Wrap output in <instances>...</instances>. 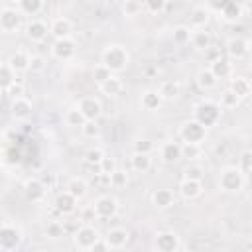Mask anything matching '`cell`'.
<instances>
[{
  "instance_id": "cell-51",
  "label": "cell",
  "mask_w": 252,
  "mask_h": 252,
  "mask_svg": "<svg viewBox=\"0 0 252 252\" xmlns=\"http://www.w3.org/2000/svg\"><path fill=\"white\" fill-rule=\"evenodd\" d=\"M47 61L41 57V55H32V63H30V71L32 73H41L45 69Z\"/></svg>"
},
{
  "instance_id": "cell-32",
  "label": "cell",
  "mask_w": 252,
  "mask_h": 252,
  "mask_svg": "<svg viewBox=\"0 0 252 252\" xmlns=\"http://www.w3.org/2000/svg\"><path fill=\"white\" fill-rule=\"evenodd\" d=\"M130 167L136 173H148L152 167V158L150 154H132L130 158Z\"/></svg>"
},
{
  "instance_id": "cell-43",
  "label": "cell",
  "mask_w": 252,
  "mask_h": 252,
  "mask_svg": "<svg viewBox=\"0 0 252 252\" xmlns=\"http://www.w3.org/2000/svg\"><path fill=\"white\" fill-rule=\"evenodd\" d=\"M112 77V73L102 65V63H98V65H94L93 67V79H94V83L96 85H102L106 79H110Z\"/></svg>"
},
{
  "instance_id": "cell-33",
  "label": "cell",
  "mask_w": 252,
  "mask_h": 252,
  "mask_svg": "<svg viewBox=\"0 0 252 252\" xmlns=\"http://www.w3.org/2000/svg\"><path fill=\"white\" fill-rule=\"evenodd\" d=\"M16 81H18V73L4 61V63L0 65V87H2V93H6Z\"/></svg>"
},
{
  "instance_id": "cell-7",
  "label": "cell",
  "mask_w": 252,
  "mask_h": 252,
  "mask_svg": "<svg viewBox=\"0 0 252 252\" xmlns=\"http://www.w3.org/2000/svg\"><path fill=\"white\" fill-rule=\"evenodd\" d=\"M22 242V230L20 226L12 224V222H4L0 228V246L4 252H12L20 246Z\"/></svg>"
},
{
  "instance_id": "cell-12",
  "label": "cell",
  "mask_w": 252,
  "mask_h": 252,
  "mask_svg": "<svg viewBox=\"0 0 252 252\" xmlns=\"http://www.w3.org/2000/svg\"><path fill=\"white\" fill-rule=\"evenodd\" d=\"M24 33H26V37H28L30 41H33V43H41L47 35H51V33H49V24H45L43 20H37V18H32V20L26 22Z\"/></svg>"
},
{
  "instance_id": "cell-18",
  "label": "cell",
  "mask_w": 252,
  "mask_h": 252,
  "mask_svg": "<svg viewBox=\"0 0 252 252\" xmlns=\"http://www.w3.org/2000/svg\"><path fill=\"white\" fill-rule=\"evenodd\" d=\"M33 112V104L30 98L26 96H18V98H12L10 102V114L16 118V120H28Z\"/></svg>"
},
{
  "instance_id": "cell-54",
  "label": "cell",
  "mask_w": 252,
  "mask_h": 252,
  "mask_svg": "<svg viewBox=\"0 0 252 252\" xmlns=\"http://www.w3.org/2000/svg\"><path fill=\"white\" fill-rule=\"evenodd\" d=\"M33 252H43V250H33Z\"/></svg>"
},
{
  "instance_id": "cell-4",
  "label": "cell",
  "mask_w": 252,
  "mask_h": 252,
  "mask_svg": "<svg viewBox=\"0 0 252 252\" xmlns=\"http://www.w3.org/2000/svg\"><path fill=\"white\" fill-rule=\"evenodd\" d=\"M179 138L183 144H199L201 146L207 138V128L203 124H199L195 118H189L179 126Z\"/></svg>"
},
{
  "instance_id": "cell-19",
  "label": "cell",
  "mask_w": 252,
  "mask_h": 252,
  "mask_svg": "<svg viewBox=\"0 0 252 252\" xmlns=\"http://www.w3.org/2000/svg\"><path fill=\"white\" fill-rule=\"evenodd\" d=\"M203 195V181H193V179H183L179 183V197L183 201H195Z\"/></svg>"
},
{
  "instance_id": "cell-31",
  "label": "cell",
  "mask_w": 252,
  "mask_h": 252,
  "mask_svg": "<svg viewBox=\"0 0 252 252\" xmlns=\"http://www.w3.org/2000/svg\"><path fill=\"white\" fill-rule=\"evenodd\" d=\"M122 89H124V83H122V79H120L118 75H112V77L106 79L102 85H98V91H100L102 94H106V96H116V94L122 93Z\"/></svg>"
},
{
  "instance_id": "cell-39",
  "label": "cell",
  "mask_w": 252,
  "mask_h": 252,
  "mask_svg": "<svg viewBox=\"0 0 252 252\" xmlns=\"http://www.w3.org/2000/svg\"><path fill=\"white\" fill-rule=\"evenodd\" d=\"M43 234H45V238H49V240H59L61 236H65V226H63V222H59V220H51V222H47Z\"/></svg>"
},
{
  "instance_id": "cell-34",
  "label": "cell",
  "mask_w": 252,
  "mask_h": 252,
  "mask_svg": "<svg viewBox=\"0 0 252 252\" xmlns=\"http://www.w3.org/2000/svg\"><path fill=\"white\" fill-rule=\"evenodd\" d=\"M217 77L211 73V69L209 67H205V69H201L199 73H197V85H199V89L201 91H213L215 87H217Z\"/></svg>"
},
{
  "instance_id": "cell-17",
  "label": "cell",
  "mask_w": 252,
  "mask_h": 252,
  "mask_svg": "<svg viewBox=\"0 0 252 252\" xmlns=\"http://www.w3.org/2000/svg\"><path fill=\"white\" fill-rule=\"evenodd\" d=\"M49 33L55 37V39H67L71 37L73 33V22L65 16H57L49 22Z\"/></svg>"
},
{
  "instance_id": "cell-28",
  "label": "cell",
  "mask_w": 252,
  "mask_h": 252,
  "mask_svg": "<svg viewBox=\"0 0 252 252\" xmlns=\"http://www.w3.org/2000/svg\"><path fill=\"white\" fill-rule=\"evenodd\" d=\"M189 43H191L193 49H197V51H207V49L211 47V43H213V37H211V33H209L207 30H193Z\"/></svg>"
},
{
  "instance_id": "cell-10",
  "label": "cell",
  "mask_w": 252,
  "mask_h": 252,
  "mask_svg": "<svg viewBox=\"0 0 252 252\" xmlns=\"http://www.w3.org/2000/svg\"><path fill=\"white\" fill-rule=\"evenodd\" d=\"M93 209H94L96 219H100V220L112 219V217L118 213V199L112 197V195H100V197L94 199Z\"/></svg>"
},
{
  "instance_id": "cell-44",
  "label": "cell",
  "mask_w": 252,
  "mask_h": 252,
  "mask_svg": "<svg viewBox=\"0 0 252 252\" xmlns=\"http://www.w3.org/2000/svg\"><path fill=\"white\" fill-rule=\"evenodd\" d=\"M116 159L112 156H104L102 161L98 163V173H104V175H112L116 171Z\"/></svg>"
},
{
  "instance_id": "cell-13",
  "label": "cell",
  "mask_w": 252,
  "mask_h": 252,
  "mask_svg": "<svg viewBox=\"0 0 252 252\" xmlns=\"http://www.w3.org/2000/svg\"><path fill=\"white\" fill-rule=\"evenodd\" d=\"M47 185L39 179V177H30L26 183H24V195L30 203H41L45 197H47Z\"/></svg>"
},
{
  "instance_id": "cell-1",
  "label": "cell",
  "mask_w": 252,
  "mask_h": 252,
  "mask_svg": "<svg viewBox=\"0 0 252 252\" xmlns=\"http://www.w3.org/2000/svg\"><path fill=\"white\" fill-rule=\"evenodd\" d=\"M100 63L112 73H122L130 65V51L120 43H108L100 53Z\"/></svg>"
},
{
  "instance_id": "cell-2",
  "label": "cell",
  "mask_w": 252,
  "mask_h": 252,
  "mask_svg": "<svg viewBox=\"0 0 252 252\" xmlns=\"http://www.w3.org/2000/svg\"><path fill=\"white\" fill-rule=\"evenodd\" d=\"M220 114H222L220 104L215 102V100H209V98L197 102L195 108H193V118H195L199 124H203L205 128L215 126V124L220 120Z\"/></svg>"
},
{
  "instance_id": "cell-48",
  "label": "cell",
  "mask_w": 252,
  "mask_h": 252,
  "mask_svg": "<svg viewBox=\"0 0 252 252\" xmlns=\"http://www.w3.org/2000/svg\"><path fill=\"white\" fill-rule=\"evenodd\" d=\"M81 134H83L85 138H96V136L100 134V128H98V124H96L94 120H87L85 126L81 128Z\"/></svg>"
},
{
  "instance_id": "cell-27",
  "label": "cell",
  "mask_w": 252,
  "mask_h": 252,
  "mask_svg": "<svg viewBox=\"0 0 252 252\" xmlns=\"http://www.w3.org/2000/svg\"><path fill=\"white\" fill-rule=\"evenodd\" d=\"M228 89H230L240 100L252 94V83H250L246 77H236V75H234V77L230 79V87H228Z\"/></svg>"
},
{
  "instance_id": "cell-8",
  "label": "cell",
  "mask_w": 252,
  "mask_h": 252,
  "mask_svg": "<svg viewBox=\"0 0 252 252\" xmlns=\"http://www.w3.org/2000/svg\"><path fill=\"white\" fill-rule=\"evenodd\" d=\"M179 246H181V240L175 230H159L154 236V248L158 252H177Z\"/></svg>"
},
{
  "instance_id": "cell-6",
  "label": "cell",
  "mask_w": 252,
  "mask_h": 252,
  "mask_svg": "<svg viewBox=\"0 0 252 252\" xmlns=\"http://www.w3.org/2000/svg\"><path fill=\"white\" fill-rule=\"evenodd\" d=\"M22 28V14L16 6H2L0 8V30L4 33H16Z\"/></svg>"
},
{
  "instance_id": "cell-25",
  "label": "cell",
  "mask_w": 252,
  "mask_h": 252,
  "mask_svg": "<svg viewBox=\"0 0 252 252\" xmlns=\"http://www.w3.org/2000/svg\"><path fill=\"white\" fill-rule=\"evenodd\" d=\"M152 205H154L156 209H169V207H173V205H175V195H173V191L167 189V187L156 189V191L152 193Z\"/></svg>"
},
{
  "instance_id": "cell-49",
  "label": "cell",
  "mask_w": 252,
  "mask_h": 252,
  "mask_svg": "<svg viewBox=\"0 0 252 252\" xmlns=\"http://www.w3.org/2000/svg\"><path fill=\"white\" fill-rule=\"evenodd\" d=\"M183 173H185L183 179H193V181H203V177H205V171H203V167H199V165H191V167H187Z\"/></svg>"
},
{
  "instance_id": "cell-35",
  "label": "cell",
  "mask_w": 252,
  "mask_h": 252,
  "mask_svg": "<svg viewBox=\"0 0 252 252\" xmlns=\"http://www.w3.org/2000/svg\"><path fill=\"white\" fill-rule=\"evenodd\" d=\"M158 91H159V94H161L163 100H173V98L179 96L181 85H179L177 81H161V85H159Z\"/></svg>"
},
{
  "instance_id": "cell-37",
  "label": "cell",
  "mask_w": 252,
  "mask_h": 252,
  "mask_svg": "<svg viewBox=\"0 0 252 252\" xmlns=\"http://www.w3.org/2000/svg\"><path fill=\"white\" fill-rule=\"evenodd\" d=\"M120 10H122V14L126 18H136L142 12H146L144 10V2H138V0H126V2H122L120 4Z\"/></svg>"
},
{
  "instance_id": "cell-9",
  "label": "cell",
  "mask_w": 252,
  "mask_h": 252,
  "mask_svg": "<svg viewBox=\"0 0 252 252\" xmlns=\"http://www.w3.org/2000/svg\"><path fill=\"white\" fill-rule=\"evenodd\" d=\"M207 8H209V10H219L220 18L226 20V22H236V20L242 16V12H244L242 4H240V2H234V0L211 2V4H207Z\"/></svg>"
},
{
  "instance_id": "cell-46",
  "label": "cell",
  "mask_w": 252,
  "mask_h": 252,
  "mask_svg": "<svg viewBox=\"0 0 252 252\" xmlns=\"http://www.w3.org/2000/svg\"><path fill=\"white\" fill-rule=\"evenodd\" d=\"M169 4L163 2V0H146L144 2V10L150 12V14H161Z\"/></svg>"
},
{
  "instance_id": "cell-38",
  "label": "cell",
  "mask_w": 252,
  "mask_h": 252,
  "mask_svg": "<svg viewBox=\"0 0 252 252\" xmlns=\"http://www.w3.org/2000/svg\"><path fill=\"white\" fill-rule=\"evenodd\" d=\"M191 33H193V30H191L189 26H175V28H173V33H171L173 43H175V45H185V43H189V41H191Z\"/></svg>"
},
{
  "instance_id": "cell-26",
  "label": "cell",
  "mask_w": 252,
  "mask_h": 252,
  "mask_svg": "<svg viewBox=\"0 0 252 252\" xmlns=\"http://www.w3.org/2000/svg\"><path fill=\"white\" fill-rule=\"evenodd\" d=\"M161 102H163V98H161L159 91H154V89L144 91V93H142V96H140V104H142V108H144V110H148V112L158 110V108L161 106Z\"/></svg>"
},
{
  "instance_id": "cell-42",
  "label": "cell",
  "mask_w": 252,
  "mask_h": 252,
  "mask_svg": "<svg viewBox=\"0 0 252 252\" xmlns=\"http://www.w3.org/2000/svg\"><path fill=\"white\" fill-rule=\"evenodd\" d=\"M128 185V173L124 169H116L112 175H110V187L114 189H122Z\"/></svg>"
},
{
  "instance_id": "cell-52",
  "label": "cell",
  "mask_w": 252,
  "mask_h": 252,
  "mask_svg": "<svg viewBox=\"0 0 252 252\" xmlns=\"http://www.w3.org/2000/svg\"><path fill=\"white\" fill-rule=\"evenodd\" d=\"M24 91H26V87H24V83L18 79V81H16V83H14V85H12L4 94L12 96V98H18V96H24Z\"/></svg>"
},
{
  "instance_id": "cell-29",
  "label": "cell",
  "mask_w": 252,
  "mask_h": 252,
  "mask_svg": "<svg viewBox=\"0 0 252 252\" xmlns=\"http://www.w3.org/2000/svg\"><path fill=\"white\" fill-rule=\"evenodd\" d=\"M14 6L18 8V12L22 16H37L45 8V4L41 0H18Z\"/></svg>"
},
{
  "instance_id": "cell-24",
  "label": "cell",
  "mask_w": 252,
  "mask_h": 252,
  "mask_svg": "<svg viewBox=\"0 0 252 252\" xmlns=\"http://www.w3.org/2000/svg\"><path fill=\"white\" fill-rule=\"evenodd\" d=\"M159 158L163 163H175L177 159H181V144L167 140L159 146Z\"/></svg>"
},
{
  "instance_id": "cell-50",
  "label": "cell",
  "mask_w": 252,
  "mask_h": 252,
  "mask_svg": "<svg viewBox=\"0 0 252 252\" xmlns=\"http://www.w3.org/2000/svg\"><path fill=\"white\" fill-rule=\"evenodd\" d=\"M238 167L242 171H252V150H244L238 158Z\"/></svg>"
},
{
  "instance_id": "cell-47",
  "label": "cell",
  "mask_w": 252,
  "mask_h": 252,
  "mask_svg": "<svg viewBox=\"0 0 252 252\" xmlns=\"http://www.w3.org/2000/svg\"><path fill=\"white\" fill-rule=\"evenodd\" d=\"M132 150H134V154H150L154 150V144L150 140H146V138H138L132 144Z\"/></svg>"
},
{
  "instance_id": "cell-53",
  "label": "cell",
  "mask_w": 252,
  "mask_h": 252,
  "mask_svg": "<svg viewBox=\"0 0 252 252\" xmlns=\"http://www.w3.org/2000/svg\"><path fill=\"white\" fill-rule=\"evenodd\" d=\"M87 252H110V246H108V242L104 240V238H100L96 244H93Z\"/></svg>"
},
{
  "instance_id": "cell-11",
  "label": "cell",
  "mask_w": 252,
  "mask_h": 252,
  "mask_svg": "<svg viewBox=\"0 0 252 252\" xmlns=\"http://www.w3.org/2000/svg\"><path fill=\"white\" fill-rule=\"evenodd\" d=\"M77 53V43L73 37H67V39H55L51 43V55L53 59L61 61V63H67L75 57Z\"/></svg>"
},
{
  "instance_id": "cell-55",
  "label": "cell",
  "mask_w": 252,
  "mask_h": 252,
  "mask_svg": "<svg viewBox=\"0 0 252 252\" xmlns=\"http://www.w3.org/2000/svg\"><path fill=\"white\" fill-rule=\"evenodd\" d=\"M250 248H252V244H250Z\"/></svg>"
},
{
  "instance_id": "cell-36",
  "label": "cell",
  "mask_w": 252,
  "mask_h": 252,
  "mask_svg": "<svg viewBox=\"0 0 252 252\" xmlns=\"http://www.w3.org/2000/svg\"><path fill=\"white\" fill-rule=\"evenodd\" d=\"M63 120H65V124H67V126H71V128H83V126H85V122H87V118L83 116V112H81L77 106L69 108V110L65 112Z\"/></svg>"
},
{
  "instance_id": "cell-16",
  "label": "cell",
  "mask_w": 252,
  "mask_h": 252,
  "mask_svg": "<svg viewBox=\"0 0 252 252\" xmlns=\"http://www.w3.org/2000/svg\"><path fill=\"white\" fill-rule=\"evenodd\" d=\"M211 73L217 77V81H224V79H232L234 77V63L228 57H217L211 61L209 65Z\"/></svg>"
},
{
  "instance_id": "cell-15",
  "label": "cell",
  "mask_w": 252,
  "mask_h": 252,
  "mask_svg": "<svg viewBox=\"0 0 252 252\" xmlns=\"http://www.w3.org/2000/svg\"><path fill=\"white\" fill-rule=\"evenodd\" d=\"M75 106L83 112V116L87 120H94L96 122L98 116L102 114V104H100V100L96 96H81Z\"/></svg>"
},
{
  "instance_id": "cell-22",
  "label": "cell",
  "mask_w": 252,
  "mask_h": 252,
  "mask_svg": "<svg viewBox=\"0 0 252 252\" xmlns=\"http://www.w3.org/2000/svg\"><path fill=\"white\" fill-rule=\"evenodd\" d=\"M6 63H8L16 73H24V71H30L32 55H30L26 49H16V51L6 59Z\"/></svg>"
},
{
  "instance_id": "cell-20",
  "label": "cell",
  "mask_w": 252,
  "mask_h": 252,
  "mask_svg": "<svg viewBox=\"0 0 252 252\" xmlns=\"http://www.w3.org/2000/svg\"><path fill=\"white\" fill-rule=\"evenodd\" d=\"M104 240L108 242L110 250H120V248H124V246L128 244L130 232H128L126 228H122V226H114V228H110V230L106 232Z\"/></svg>"
},
{
  "instance_id": "cell-30",
  "label": "cell",
  "mask_w": 252,
  "mask_h": 252,
  "mask_svg": "<svg viewBox=\"0 0 252 252\" xmlns=\"http://www.w3.org/2000/svg\"><path fill=\"white\" fill-rule=\"evenodd\" d=\"M65 191H69L75 199H83L85 195H87V191H89V183L85 181V177H71L69 181H67V185H65Z\"/></svg>"
},
{
  "instance_id": "cell-3",
  "label": "cell",
  "mask_w": 252,
  "mask_h": 252,
  "mask_svg": "<svg viewBox=\"0 0 252 252\" xmlns=\"http://www.w3.org/2000/svg\"><path fill=\"white\" fill-rule=\"evenodd\" d=\"M244 171L238 165H226L219 173V189L224 193H238L244 187Z\"/></svg>"
},
{
  "instance_id": "cell-23",
  "label": "cell",
  "mask_w": 252,
  "mask_h": 252,
  "mask_svg": "<svg viewBox=\"0 0 252 252\" xmlns=\"http://www.w3.org/2000/svg\"><path fill=\"white\" fill-rule=\"evenodd\" d=\"M77 203L79 199H75L69 191H61L57 197H55V211L61 213V215H73L77 211Z\"/></svg>"
},
{
  "instance_id": "cell-5",
  "label": "cell",
  "mask_w": 252,
  "mask_h": 252,
  "mask_svg": "<svg viewBox=\"0 0 252 252\" xmlns=\"http://www.w3.org/2000/svg\"><path fill=\"white\" fill-rule=\"evenodd\" d=\"M100 238H102L100 232H98L93 224H83V226H79V228L73 232V242H75V246H77L79 250H83V252H87V250H89L93 244H96Z\"/></svg>"
},
{
  "instance_id": "cell-40",
  "label": "cell",
  "mask_w": 252,
  "mask_h": 252,
  "mask_svg": "<svg viewBox=\"0 0 252 252\" xmlns=\"http://www.w3.org/2000/svg\"><path fill=\"white\" fill-rule=\"evenodd\" d=\"M219 104H220V108H226V110H230V108H236L238 104H240V98L230 91V89H226L222 94H220V100H219Z\"/></svg>"
},
{
  "instance_id": "cell-14",
  "label": "cell",
  "mask_w": 252,
  "mask_h": 252,
  "mask_svg": "<svg viewBox=\"0 0 252 252\" xmlns=\"http://www.w3.org/2000/svg\"><path fill=\"white\" fill-rule=\"evenodd\" d=\"M248 51H250V41L246 37H242V35H232L226 41V55H228L230 61L232 59H236V61L244 59L248 55Z\"/></svg>"
},
{
  "instance_id": "cell-21",
  "label": "cell",
  "mask_w": 252,
  "mask_h": 252,
  "mask_svg": "<svg viewBox=\"0 0 252 252\" xmlns=\"http://www.w3.org/2000/svg\"><path fill=\"white\" fill-rule=\"evenodd\" d=\"M211 20V10L205 6V4H199L191 10L189 14V24H191V30H205V26L209 24Z\"/></svg>"
},
{
  "instance_id": "cell-45",
  "label": "cell",
  "mask_w": 252,
  "mask_h": 252,
  "mask_svg": "<svg viewBox=\"0 0 252 252\" xmlns=\"http://www.w3.org/2000/svg\"><path fill=\"white\" fill-rule=\"evenodd\" d=\"M104 156H106V154H104L100 148H91V150H87V154H85V161L91 163V165H96V167H98V163L102 161Z\"/></svg>"
},
{
  "instance_id": "cell-41",
  "label": "cell",
  "mask_w": 252,
  "mask_h": 252,
  "mask_svg": "<svg viewBox=\"0 0 252 252\" xmlns=\"http://www.w3.org/2000/svg\"><path fill=\"white\" fill-rule=\"evenodd\" d=\"M201 154H203V150L199 144H181V158L195 161L201 158Z\"/></svg>"
}]
</instances>
